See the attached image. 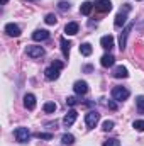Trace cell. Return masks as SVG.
Wrapping results in <instances>:
<instances>
[{"mask_svg": "<svg viewBox=\"0 0 144 146\" xmlns=\"http://www.w3.org/2000/svg\"><path fill=\"white\" fill-rule=\"evenodd\" d=\"M61 68H63V63L58 61V60H54V61L51 63V66L46 68L44 76H46L48 80H58V78H59V72H61Z\"/></svg>", "mask_w": 144, "mask_h": 146, "instance_id": "1", "label": "cell"}, {"mask_svg": "<svg viewBox=\"0 0 144 146\" xmlns=\"http://www.w3.org/2000/svg\"><path fill=\"white\" fill-rule=\"evenodd\" d=\"M127 97H129V90H127V88H124V87H114V88H112V99H114V100L124 102Z\"/></svg>", "mask_w": 144, "mask_h": 146, "instance_id": "2", "label": "cell"}, {"mask_svg": "<svg viewBox=\"0 0 144 146\" xmlns=\"http://www.w3.org/2000/svg\"><path fill=\"white\" fill-rule=\"evenodd\" d=\"M98 121H100V114H98L97 110H90V112L85 115V122H87V127H88V129H93V127L98 124Z\"/></svg>", "mask_w": 144, "mask_h": 146, "instance_id": "3", "label": "cell"}, {"mask_svg": "<svg viewBox=\"0 0 144 146\" xmlns=\"http://www.w3.org/2000/svg\"><path fill=\"white\" fill-rule=\"evenodd\" d=\"M14 136H15V139H17L19 143H27L29 138H31V133H29L27 127H17V129L14 131Z\"/></svg>", "mask_w": 144, "mask_h": 146, "instance_id": "4", "label": "cell"}, {"mask_svg": "<svg viewBox=\"0 0 144 146\" xmlns=\"http://www.w3.org/2000/svg\"><path fill=\"white\" fill-rule=\"evenodd\" d=\"M131 29H132V24H127V26L124 27V31L120 33V37H119V48H120V51H124L126 46H127V36H129Z\"/></svg>", "mask_w": 144, "mask_h": 146, "instance_id": "5", "label": "cell"}, {"mask_svg": "<svg viewBox=\"0 0 144 146\" xmlns=\"http://www.w3.org/2000/svg\"><path fill=\"white\" fill-rule=\"evenodd\" d=\"M95 9L100 12H110L112 10V2L110 0H95Z\"/></svg>", "mask_w": 144, "mask_h": 146, "instance_id": "6", "label": "cell"}, {"mask_svg": "<svg viewBox=\"0 0 144 146\" xmlns=\"http://www.w3.org/2000/svg\"><path fill=\"white\" fill-rule=\"evenodd\" d=\"M76 117H78V112H76L75 109L68 110V114H66V115L63 117V124H65L66 127H70V126H73V124H75Z\"/></svg>", "mask_w": 144, "mask_h": 146, "instance_id": "7", "label": "cell"}, {"mask_svg": "<svg viewBox=\"0 0 144 146\" xmlns=\"http://www.w3.org/2000/svg\"><path fill=\"white\" fill-rule=\"evenodd\" d=\"M73 90H75V94H78V95H85V94L88 92V83H87V82L78 80V82H75Z\"/></svg>", "mask_w": 144, "mask_h": 146, "instance_id": "8", "label": "cell"}, {"mask_svg": "<svg viewBox=\"0 0 144 146\" xmlns=\"http://www.w3.org/2000/svg\"><path fill=\"white\" fill-rule=\"evenodd\" d=\"M26 53H27V56H31V58H41V56L44 54V49H42L41 46H27Z\"/></svg>", "mask_w": 144, "mask_h": 146, "instance_id": "9", "label": "cell"}, {"mask_svg": "<svg viewBox=\"0 0 144 146\" xmlns=\"http://www.w3.org/2000/svg\"><path fill=\"white\" fill-rule=\"evenodd\" d=\"M5 33H7V36H10V37H19L20 36V27L17 24H7L5 26Z\"/></svg>", "mask_w": 144, "mask_h": 146, "instance_id": "10", "label": "cell"}, {"mask_svg": "<svg viewBox=\"0 0 144 146\" xmlns=\"http://www.w3.org/2000/svg\"><path fill=\"white\" fill-rule=\"evenodd\" d=\"M126 22H127V12H119V14L115 15V22H114V26H115L117 29H120L122 26H126Z\"/></svg>", "mask_w": 144, "mask_h": 146, "instance_id": "11", "label": "cell"}, {"mask_svg": "<svg viewBox=\"0 0 144 146\" xmlns=\"http://www.w3.org/2000/svg\"><path fill=\"white\" fill-rule=\"evenodd\" d=\"M24 106H26V109L32 110L36 107V97H34L32 94H26V95H24Z\"/></svg>", "mask_w": 144, "mask_h": 146, "instance_id": "12", "label": "cell"}, {"mask_svg": "<svg viewBox=\"0 0 144 146\" xmlns=\"http://www.w3.org/2000/svg\"><path fill=\"white\" fill-rule=\"evenodd\" d=\"M48 37H49V33L46 29H37V31L32 33V39L34 41H46Z\"/></svg>", "mask_w": 144, "mask_h": 146, "instance_id": "13", "label": "cell"}, {"mask_svg": "<svg viewBox=\"0 0 144 146\" xmlns=\"http://www.w3.org/2000/svg\"><path fill=\"white\" fill-rule=\"evenodd\" d=\"M59 42H61L63 56H65V58H68V56H70V49H71V42H70V41H66V37H61V39H59Z\"/></svg>", "mask_w": 144, "mask_h": 146, "instance_id": "14", "label": "cell"}, {"mask_svg": "<svg viewBox=\"0 0 144 146\" xmlns=\"http://www.w3.org/2000/svg\"><path fill=\"white\" fill-rule=\"evenodd\" d=\"M112 75H114L115 78H127V76H129V73H127V68H126V66H115Z\"/></svg>", "mask_w": 144, "mask_h": 146, "instance_id": "15", "label": "cell"}, {"mask_svg": "<svg viewBox=\"0 0 144 146\" xmlns=\"http://www.w3.org/2000/svg\"><path fill=\"white\" fill-rule=\"evenodd\" d=\"M100 44H102L104 49H112V48H114V37L110 36V34H108V36H104L100 39Z\"/></svg>", "mask_w": 144, "mask_h": 146, "instance_id": "16", "label": "cell"}, {"mask_svg": "<svg viewBox=\"0 0 144 146\" xmlns=\"http://www.w3.org/2000/svg\"><path fill=\"white\" fill-rule=\"evenodd\" d=\"M100 63H102V66H104V68L114 66V63H115V58H114L112 54H104V56H102V60H100Z\"/></svg>", "mask_w": 144, "mask_h": 146, "instance_id": "17", "label": "cell"}, {"mask_svg": "<svg viewBox=\"0 0 144 146\" xmlns=\"http://www.w3.org/2000/svg\"><path fill=\"white\" fill-rule=\"evenodd\" d=\"M78 29H80V26H78L76 22H70V24H66V27H65V33H66L68 36H75V34L78 33Z\"/></svg>", "mask_w": 144, "mask_h": 146, "instance_id": "18", "label": "cell"}, {"mask_svg": "<svg viewBox=\"0 0 144 146\" xmlns=\"http://www.w3.org/2000/svg\"><path fill=\"white\" fill-rule=\"evenodd\" d=\"M92 9H93V3H92V2H83L81 7H80V12H81L83 15H88V14L92 12Z\"/></svg>", "mask_w": 144, "mask_h": 146, "instance_id": "19", "label": "cell"}, {"mask_svg": "<svg viewBox=\"0 0 144 146\" xmlns=\"http://www.w3.org/2000/svg\"><path fill=\"white\" fill-rule=\"evenodd\" d=\"M80 53H81L83 56H90V54H92V44H90V42H83V44L80 46Z\"/></svg>", "mask_w": 144, "mask_h": 146, "instance_id": "20", "label": "cell"}, {"mask_svg": "<svg viewBox=\"0 0 144 146\" xmlns=\"http://www.w3.org/2000/svg\"><path fill=\"white\" fill-rule=\"evenodd\" d=\"M61 141H63V145H73L75 143V138H73V134H63L61 136Z\"/></svg>", "mask_w": 144, "mask_h": 146, "instance_id": "21", "label": "cell"}, {"mask_svg": "<svg viewBox=\"0 0 144 146\" xmlns=\"http://www.w3.org/2000/svg\"><path fill=\"white\" fill-rule=\"evenodd\" d=\"M54 110H56V104H54V102H46V104H44V112L51 114V112H54Z\"/></svg>", "mask_w": 144, "mask_h": 146, "instance_id": "22", "label": "cell"}, {"mask_svg": "<svg viewBox=\"0 0 144 146\" xmlns=\"http://www.w3.org/2000/svg\"><path fill=\"white\" fill-rule=\"evenodd\" d=\"M44 21H46V24H49V26H53V24H56V21H58V19H56V15H54V14H48Z\"/></svg>", "mask_w": 144, "mask_h": 146, "instance_id": "23", "label": "cell"}, {"mask_svg": "<svg viewBox=\"0 0 144 146\" xmlns=\"http://www.w3.org/2000/svg\"><path fill=\"white\" fill-rule=\"evenodd\" d=\"M102 146H120V141H119V139H115V138H110V139H107Z\"/></svg>", "mask_w": 144, "mask_h": 146, "instance_id": "24", "label": "cell"}, {"mask_svg": "<svg viewBox=\"0 0 144 146\" xmlns=\"http://www.w3.org/2000/svg\"><path fill=\"white\" fill-rule=\"evenodd\" d=\"M136 104H137V109L141 110V112H144V97L143 95H139V97L136 99Z\"/></svg>", "mask_w": 144, "mask_h": 146, "instance_id": "25", "label": "cell"}, {"mask_svg": "<svg viewBox=\"0 0 144 146\" xmlns=\"http://www.w3.org/2000/svg\"><path fill=\"white\" fill-rule=\"evenodd\" d=\"M102 129H104V131H110V129H114V121H105V122L102 124Z\"/></svg>", "mask_w": 144, "mask_h": 146, "instance_id": "26", "label": "cell"}, {"mask_svg": "<svg viewBox=\"0 0 144 146\" xmlns=\"http://www.w3.org/2000/svg\"><path fill=\"white\" fill-rule=\"evenodd\" d=\"M132 127H134V129H137V131H144V121H134Z\"/></svg>", "mask_w": 144, "mask_h": 146, "instance_id": "27", "label": "cell"}, {"mask_svg": "<svg viewBox=\"0 0 144 146\" xmlns=\"http://www.w3.org/2000/svg\"><path fill=\"white\" fill-rule=\"evenodd\" d=\"M58 7H59V10H70L71 5H70V2H65V0H63V2L58 3Z\"/></svg>", "mask_w": 144, "mask_h": 146, "instance_id": "28", "label": "cell"}, {"mask_svg": "<svg viewBox=\"0 0 144 146\" xmlns=\"http://www.w3.org/2000/svg\"><path fill=\"white\" fill-rule=\"evenodd\" d=\"M36 136L39 139H53V134H49V133H37Z\"/></svg>", "mask_w": 144, "mask_h": 146, "instance_id": "29", "label": "cell"}, {"mask_svg": "<svg viewBox=\"0 0 144 146\" xmlns=\"http://www.w3.org/2000/svg\"><path fill=\"white\" fill-rule=\"evenodd\" d=\"M66 104H68V106H76L78 100H76V97H68V99H66Z\"/></svg>", "mask_w": 144, "mask_h": 146, "instance_id": "30", "label": "cell"}, {"mask_svg": "<svg viewBox=\"0 0 144 146\" xmlns=\"http://www.w3.org/2000/svg\"><path fill=\"white\" fill-rule=\"evenodd\" d=\"M107 107H108V109H112V110H115V109H117V106H115L114 102H107Z\"/></svg>", "mask_w": 144, "mask_h": 146, "instance_id": "31", "label": "cell"}, {"mask_svg": "<svg viewBox=\"0 0 144 146\" xmlns=\"http://www.w3.org/2000/svg\"><path fill=\"white\" fill-rule=\"evenodd\" d=\"M83 70H85V72H87V73H90V72H92V70H93V68H92V66H90V65H87V66H85V68H83Z\"/></svg>", "mask_w": 144, "mask_h": 146, "instance_id": "32", "label": "cell"}, {"mask_svg": "<svg viewBox=\"0 0 144 146\" xmlns=\"http://www.w3.org/2000/svg\"><path fill=\"white\" fill-rule=\"evenodd\" d=\"M2 2H3V5H5V3H7V2H9V0H2Z\"/></svg>", "mask_w": 144, "mask_h": 146, "instance_id": "33", "label": "cell"}]
</instances>
